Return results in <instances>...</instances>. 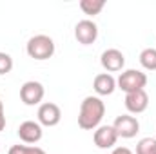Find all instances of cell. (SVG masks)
I'll use <instances>...</instances> for the list:
<instances>
[{
  "label": "cell",
  "instance_id": "e0dca14e",
  "mask_svg": "<svg viewBox=\"0 0 156 154\" xmlns=\"http://www.w3.org/2000/svg\"><path fill=\"white\" fill-rule=\"evenodd\" d=\"M13 71V58L11 54L0 51V75H7Z\"/></svg>",
  "mask_w": 156,
  "mask_h": 154
},
{
  "label": "cell",
  "instance_id": "7c38bea8",
  "mask_svg": "<svg viewBox=\"0 0 156 154\" xmlns=\"http://www.w3.org/2000/svg\"><path fill=\"white\" fill-rule=\"evenodd\" d=\"M93 89L98 96H109L116 91V78L109 73H100L93 80Z\"/></svg>",
  "mask_w": 156,
  "mask_h": 154
},
{
  "label": "cell",
  "instance_id": "ac0fdd59",
  "mask_svg": "<svg viewBox=\"0 0 156 154\" xmlns=\"http://www.w3.org/2000/svg\"><path fill=\"white\" fill-rule=\"evenodd\" d=\"M5 129V113H4V103L0 100V132Z\"/></svg>",
  "mask_w": 156,
  "mask_h": 154
},
{
  "label": "cell",
  "instance_id": "2e32d148",
  "mask_svg": "<svg viewBox=\"0 0 156 154\" xmlns=\"http://www.w3.org/2000/svg\"><path fill=\"white\" fill-rule=\"evenodd\" d=\"M7 154H45V151L37 145H20L18 143V145H13L7 151Z\"/></svg>",
  "mask_w": 156,
  "mask_h": 154
},
{
  "label": "cell",
  "instance_id": "4fadbf2b",
  "mask_svg": "<svg viewBox=\"0 0 156 154\" xmlns=\"http://www.w3.org/2000/svg\"><path fill=\"white\" fill-rule=\"evenodd\" d=\"M105 0H80V9L87 16H96L104 11Z\"/></svg>",
  "mask_w": 156,
  "mask_h": 154
},
{
  "label": "cell",
  "instance_id": "6da1fadb",
  "mask_svg": "<svg viewBox=\"0 0 156 154\" xmlns=\"http://www.w3.org/2000/svg\"><path fill=\"white\" fill-rule=\"evenodd\" d=\"M105 116V103L100 96H85L80 103L78 113V127L83 131H96Z\"/></svg>",
  "mask_w": 156,
  "mask_h": 154
},
{
  "label": "cell",
  "instance_id": "8fae6325",
  "mask_svg": "<svg viewBox=\"0 0 156 154\" xmlns=\"http://www.w3.org/2000/svg\"><path fill=\"white\" fill-rule=\"evenodd\" d=\"M123 103H125V109L129 111V114H142L149 107V94L145 93V89L129 93V94H125Z\"/></svg>",
  "mask_w": 156,
  "mask_h": 154
},
{
  "label": "cell",
  "instance_id": "8992f818",
  "mask_svg": "<svg viewBox=\"0 0 156 154\" xmlns=\"http://www.w3.org/2000/svg\"><path fill=\"white\" fill-rule=\"evenodd\" d=\"M75 38H76L78 44L82 45H91L94 44L96 38H98V26L89 20V18H83L80 20L76 26H75Z\"/></svg>",
  "mask_w": 156,
  "mask_h": 154
},
{
  "label": "cell",
  "instance_id": "277c9868",
  "mask_svg": "<svg viewBox=\"0 0 156 154\" xmlns=\"http://www.w3.org/2000/svg\"><path fill=\"white\" fill-rule=\"evenodd\" d=\"M44 96H45V89L37 80H29V82L22 83V87H20V100L24 105H29V107L40 105Z\"/></svg>",
  "mask_w": 156,
  "mask_h": 154
},
{
  "label": "cell",
  "instance_id": "30bf717a",
  "mask_svg": "<svg viewBox=\"0 0 156 154\" xmlns=\"http://www.w3.org/2000/svg\"><path fill=\"white\" fill-rule=\"evenodd\" d=\"M93 142L98 149H113L118 142V134L113 125H100L94 134H93Z\"/></svg>",
  "mask_w": 156,
  "mask_h": 154
},
{
  "label": "cell",
  "instance_id": "5b68a950",
  "mask_svg": "<svg viewBox=\"0 0 156 154\" xmlns=\"http://www.w3.org/2000/svg\"><path fill=\"white\" fill-rule=\"evenodd\" d=\"M113 127L116 131L118 138H125V140H131L140 132V121L133 114H120L115 120Z\"/></svg>",
  "mask_w": 156,
  "mask_h": 154
},
{
  "label": "cell",
  "instance_id": "d6986e66",
  "mask_svg": "<svg viewBox=\"0 0 156 154\" xmlns=\"http://www.w3.org/2000/svg\"><path fill=\"white\" fill-rule=\"evenodd\" d=\"M111 154H134V152L131 149H127V147H115Z\"/></svg>",
  "mask_w": 156,
  "mask_h": 154
},
{
  "label": "cell",
  "instance_id": "3957f363",
  "mask_svg": "<svg viewBox=\"0 0 156 154\" xmlns=\"http://www.w3.org/2000/svg\"><path fill=\"white\" fill-rule=\"evenodd\" d=\"M145 85H147V75L138 69H125L116 78V89H122L125 94L142 91L145 89Z\"/></svg>",
  "mask_w": 156,
  "mask_h": 154
},
{
  "label": "cell",
  "instance_id": "52a82bcc",
  "mask_svg": "<svg viewBox=\"0 0 156 154\" xmlns=\"http://www.w3.org/2000/svg\"><path fill=\"white\" fill-rule=\"evenodd\" d=\"M37 118H38V123L42 127H55L62 120V111H60V107L56 103L44 102V103H40Z\"/></svg>",
  "mask_w": 156,
  "mask_h": 154
},
{
  "label": "cell",
  "instance_id": "5bb4252c",
  "mask_svg": "<svg viewBox=\"0 0 156 154\" xmlns=\"http://www.w3.org/2000/svg\"><path fill=\"white\" fill-rule=\"evenodd\" d=\"M140 64L147 71H156V47H145L140 53Z\"/></svg>",
  "mask_w": 156,
  "mask_h": 154
},
{
  "label": "cell",
  "instance_id": "ba28073f",
  "mask_svg": "<svg viewBox=\"0 0 156 154\" xmlns=\"http://www.w3.org/2000/svg\"><path fill=\"white\" fill-rule=\"evenodd\" d=\"M16 132H18V138H20L26 145H35V143H38L40 140H42V136H44L42 125H40L38 121H35V120H26V121H22Z\"/></svg>",
  "mask_w": 156,
  "mask_h": 154
},
{
  "label": "cell",
  "instance_id": "7a4b0ae2",
  "mask_svg": "<svg viewBox=\"0 0 156 154\" xmlns=\"http://www.w3.org/2000/svg\"><path fill=\"white\" fill-rule=\"evenodd\" d=\"M55 49H56L55 40L51 37H47V35H35L26 44V53L29 54V58L38 60V62L49 60L55 54Z\"/></svg>",
  "mask_w": 156,
  "mask_h": 154
},
{
  "label": "cell",
  "instance_id": "9a60e30c",
  "mask_svg": "<svg viewBox=\"0 0 156 154\" xmlns=\"http://www.w3.org/2000/svg\"><path fill=\"white\" fill-rule=\"evenodd\" d=\"M136 154H156V138H142L136 143Z\"/></svg>",
  "mask_w": 156,
  "mask_h": 154
},
{
  "label": "cell",
  "instance_id": "9c48e42d",
  "mask_svg": "<svg viewBox=\"0 0 156 154\" xmlns=\"http://www.w3.org/2000/svg\"><path fill=\"white\" fill-rule=\"evenodd\" d=\"M100 64H102V67L105 69V73H109V75H111V73H118V71H122L123 65H125V56H123V53H122L120 49L111 47V49H105V51L102 53Z\"/></svg>",
  "mask_w": 156,
  "mask_h": 154
}]
</instances>
